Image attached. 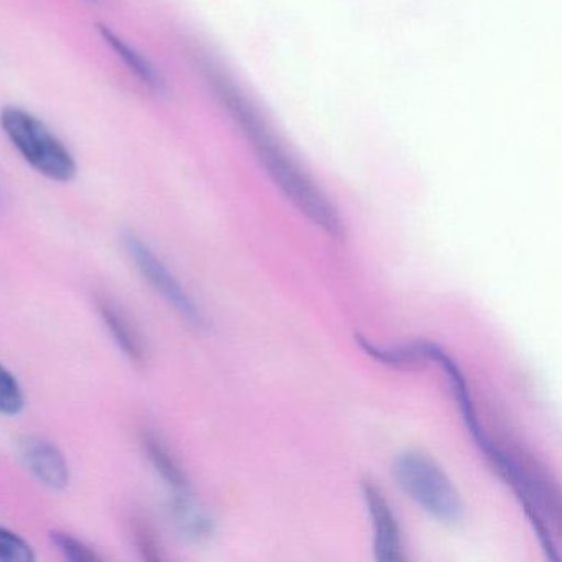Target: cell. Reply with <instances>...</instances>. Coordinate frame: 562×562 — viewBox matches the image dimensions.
I'll return each mask as SVG.
<instances>
[{
    "label": "cell",
    "mask_w": 562,
    "mask_h": 562,
    "mask_svg": "<svg viewBox=\"0 0 562 562\" xmlns=\"http://www.w3.org/2000/svg\"><path fill=\"white\" fill-rule=\"evenodd\" d=\"M205 68L209 71L210 83L213 85L245 136L251 140L256 156L261 159L266 172L274 180L278 189L318 228L324 229L331 238L344 239L345 226L337 210L315 186L307 172L302 170V167L292 159L291 154L279 143L278 137L271 133L268 124L262 120L261 113L256 111L251 101L218 68L210 64Z\"/></svg>",
    "instance_id": "6da1fadb"
},
{
    "label": "cell",
    "mask_w": 562,
    "mask_h": 562,
    "mask_svg": "<svg viewBox=\"0 0 562 562\" xmlns=\"http://www.w3.org/2000/svg\"><path fill=\"white\" fill-rule=\"evenodd\" d=\"M123 245L140 278L150 285V289L156 291L190 327L205 328L206 317L202 308L183 288L172 269L157 255L156 249L136 233H126L123 236Z\"/></svg>",
    "instance_id": "277c9868"
},
{
    "label": "cell",
    "mask_w": 562,
    "mask_h": 562,
    "mask_svg": "<svg viewBox=\"0 0 562 562\" xmlns=\"http://www.w3.org/2000/svg\"><path fill=\"white\" fill-rule=\"evenodd\" d=\"M90 2H93V0H90Z\"/></svg>",
    "instance_id": "9a60e30c"
},
{
    "label": "cell",
    "mask_w": 562,
    "mask_h": 562,
    "mask_svg": "<svg viewBox=\"0 0 562 562\" xmlns=\"http://www.w3.org/2000/svg\"><path fill=\"white\" fill-rule=\"evenodd\" d=\"M37 559L35 548L29 539L14 529L0 526V561L32 562Z\"/></svg>",
    "instance_id": "4fadbf2b"
},
{
    "label": "cell",
    "mask_w": 562,
    "mask_h": 562,
    "mask_svg": "<svg viewBox=\"0 0 562 562\" xmlns=\"http://www.w3.org/2000/svg\"><path fill=\"white\" fill-rule=\"evenodd\" d=\"M27 407V394L19 378L0 363V416L18 417Z\"/></svg>",
    "instance_id": "8fae6325"
},
{
    "label": "cell",
    "mask_w": 562,
    "mask_h": 562,
    "mask_svg": "<svg viewBox=\"0 0 562 562\" xmlns=\"http://www.w3.org/2000/svg\"><path fill=\"white\" fill-rule=\"evenodd\" d=\"M50 541L68 561L97 562L103 559L93 546L88 544L85 539L78 538L74 532L65 531V529H54L50 532Z\"/></svg>",
    "instance_id": "7c38bea8"
},
{
    "label": "cell",
    "mask_w": 562,
    "mask_h": 562,
    "mask_svg": "<svg viewBox=\"0 0 562 562\" xmlns=\"http://www.w3.org/2000/svg\"><path fill=\"white\" fill-rule=\"evenodd\" d=\"M98 314L111 340L117 350L131 361V363L144 364L147 358L146 341L136 322L124 311L123 305L117 304L110 295H100L97 299Z\"/></svg>",
    "instance_id": "52a82bcc"
},
{
    "label": "cell",
    "mask_w": 562,
    "mask_h": 562,
    "mask_svg": "<svg viewBox=\"0 0 562 562\" xmlns=\"http://www.w3.org/2000/svg\"><path fill=\"white\" fill-rule=\"evenodd\" d=\"M361 492L373 521L371 525H373L374 558L383 562L404 561L400 526L383 493L373 483L368 482L361 483Z\"/></svg>",
    "instance_id": "8992f818"
},
{
    "label": "cell",
    "mask_w": 562,
    "mask_h": 562,
    "mask_svg": "<svg viewBox=\"0 0 562 562\" xmlns=\"http://www.w3.org/2000/svg\"><path fill=\"white\" fill-rule=\"evenodd\" d=\"M0 130L21 154L29 167L45 179L68 183L77 177L74 154L58 139L57 134L31 111L5 106L0 111Z\"/></svg>",
    "instance_id": "7a4b0ae2"
},
{
    "label": "cell",
    "mask_w": 562,
    "mask_h": 562,
    "mask_svg": "<svg viewBox=\"0 0 562 562\" xmlns=\"http://www.w3.org/2000/svg\"><path fill=\"white\" fill-rule=\"evenodd\" d=\"M19 459L29 475L50 492H64L71 483V467L64 450L41 436H27L19 443Z\"/></svg>",
    "instance_id": "5b68a950"
},
{
    "label": "cell",
    "mask_w": 562,
    "mask_h": 562,
    "mask_svg": "<svg viewBox=\"0 0 562 562\" xmlns=\"http://www.w3.org/2000/svg\"><path fill=\"white\" fill-rule=\"evenodd\" d=\"M100 35L101 38L106 42L108 47L117 55L120 60L124 61L127 70H130L144 87L149 88L154 93H162L166 83H164L162 77H160L157 68L154 67L146 57H143L136 48L126 44L123 38L117 37L110 27L100 25Z\"/></svg>",
    "instance_id": "30bf717a"
},
{
    "label": "cell",
    "mask_w": 562,
    "mask_h": 562,
    "mask_svg": "<svg viewBox=\"0 0 562 562\" xmlns=\"http://www.w3.org/2000/svg\"><path fill=\"white\" fill-rule=\"evenodd\" d=\"M172 525L182 538L193 542L206 541L215 535V519L212 513L196 502L189 490H180L172 496L169 506Z\"/></svg>",
    "instance_id": "ba28073f"
},
{
    "label": "cell",
    "mask_w": 562,
    "mask_h": 562,
    "mask_svg": "<svg viewBox=\"0 0 562 562\" xmlns=\"http://www.w3.org/2000/svg\"><path fill=\"white\" fill-rule=\"evenodd\" d=\"M140 446H143L144 453H146L153 469L159 473L160 479L173 492L189 490V480H187L186 472H183L180 463L177 462L173 453L170 452L167 443L164 442L162 437L157 436L154 430H143V434H140Z\"/></svg>",
    "instance_id": "9c48e42d"
},
{
    "label": "cell",
    "mask_w": 562,
    "mask_h": 562,
    "mask_svg": "<svg viewBox=\"0 0 562 562\" xmlns=\"http://www.w3.org/2000/svg\"><path fill=\"white\" fill-rule=\"evenodd\" d=\"M394 476L401 488L434 518L457 522L463 516L459 492L434 460L419 452H404L394 462Z\"/></svg>",
    "instance_id": "3957f363"
},
{
    "label": "cell",
    "mask_w": 562,
    "mask_h": 562,
    "mask_svg": "<svg viewBox=\"0 0 562 562\" xmlns=\"http://www.w3.org/2000/svg\"><path fill=\"white\" fill-rule=\"evenodd\" d=\"M133 539L137 551L140 552L144 559H147V561H160L162 559V549H160L159 541H157L156 532L146 521L134 519Z\"/></svg>",
    "instance_id": "5bb4252c"
}]
</instances>
